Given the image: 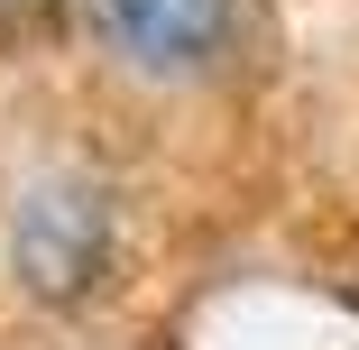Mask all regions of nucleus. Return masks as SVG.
<instances>
[{"mask_svg": "<svg viewBox=\"0 0 359 350\" xmlns=\"http://www.w3.org/2000/svg\"><path fill=\"white\" fill-rule=\"evenodd\" d=\"M10 276L46 304H83L111 276V194L74 166H46L10 194Z\"/></svg>", "mask_w": 359, "mask_h": 350, "instance_id": "nucleus-1", "label": "nucleus"}, {"mask_svg": "<svg viewBox=\"0 0 359 350\" xmlns=\"http://www.w3.org/2000/svg\"><path fill=\"white\" fill-rule=\"evenodd\" d=\"M93 28L138 74H203L231 46L240 0H93Z\"/></svg>", "mask_w": 359, "mask_h": 350, "instance_id": "nucleus-2", "label": "nucleus"}, {"mask_svg": "<svg viewBox=\"0 0 359 350\" xmlns=\"http://www.w3.org/2000/svg\"><path fill=\"white\" fill-rule=\"evenodd\" d=\"M0 10H28V0H0Z\"/></svg>", "mask_w": 359, "mask_h": 350, "instance_id": "nucleus-3", "label": "nucleus"}]
</instances>
